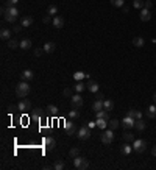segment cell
Instances as JSON below:
<instances>
[{"instance_id":"8992f818","label":"cell","mask_w":156,"mask_h":170,"mask_svg":"<svg viewBox=\"0 0 156 170\" xmlns=\"http://www.w3.org/2000/svg\"><path fill=\"white\" fill-rule=\"evenodd\" d=\"M70 103H72V106H73V108H81V106L84 105V100H83V97L77 92L75 95H72V97H70Z\"/></svg>"},{"instance_id":"484cf974","label":"cell","mask_w":156,"mask_h":170,"mask_svg":"<svg viewBox=\"0 0 156 170\" xmlns=\"http://www.w3.org/2000/svg\"><path fill=\"white\" fill-rule=\"evenodd\" d=\"M108 125H109V130H112V131H114V130H117V128H119L120 122H119L117 119H111V120L108 122Z\"/></svg>"},{"instance_id":"f546056e","label":"cell","mask_w":156,"mask_h":170,"mask_svg":"<svg viewBox=\"0 0 156 170\" xmlns=\"http://www.w3.org/2000/svg\"><path fill=\"white\" fill-rule=\"evenodd\" d=\"M144 3H145V0H133V7L136 10H142L144 8Z\"/></svg>"},{"instance_id":"2e32d148","label":"cell","mask_w":156,"mask_h":170,"mask_svg":"<svg viewBox=\"0 0 156 170\" xmlns=\"http://www.w3.org/2000/svg\"><path fill=\"white\" fill-rule=\"evenodd\" d=\"M42 49H44V52H45V53H53V52H55V49H56V44H55V42H45Z\"/></svg>"},{"instance_id":"ab89813d","label":"cell","mask_w":156,"mask_h":170,"mask_svg":"<svg viewBox=\"0 0 156 170\" xmlns=\"http://www.w3.org/2000/svg\"><path fill=\"white\" fill-rule=\"evenodd\" d=\"M69 117H70V119H77V117H80V112H78V109H77V108H73V109L69 112Z\"/></svg>"},{"instance_id":"83f0119b","label":"cell","mask_w":156,"mask_h":170,"mask_svg":"<svg viewBox=\"0 0 156 170\" xmlns=\"http://www.w3.org/2000/svg\"><path fill=\"white\" fill-rule=\"evenodd\" d=\"M56 13H58V7L56 5H50L47 8V14L49 16H56Z\"/></svg>"},{"instance_id":"7a4b0ae2","label":"cell","mask_w":156,"mask_h":170,"mask_svg":"<svg viewBox=\"0 0 156 170\" xmlns=\"http://www.w3.org/2000/svg\"><path fill=\"white\" fill-rule=\"evenodd\" d=\"M28 94H30V84H28V81H21L17 84V87H16V95L19 98H25Z\"/></svg>"},{"instance_id":"8fae6325","label":"cell","mask_w":156,"mask_h":170,"mask_svg":"<svg viewBox=\"0 0 156 170\" xmlns=\"http://www.w3.org/2000/svg\"><path fill=\"white\" fill-rule=\"evenodd\" d=\"M35 78V73H33V70H30V69H25L22 73H21V80L22 81H31Z\"/></svg>"},{"instance_id":"816d5d0a","label":"cell","mask_w":156,"mask_h":170,"mask_svg":"<svg viewBox=\"0 0 156 170\" xmlns=\"http://www.w3.org/2000/svg\"><path fill=\"white\" fill-rule=\"evenodd\" d=\"M153 103H154V105H156V92H154V94H153Z\"/></svg>"},{"instance_id":"d6a6232c","label":"cell","mask_w":156,"mask_h":170,"mask_svg":"<svg viewBox=\"0 0 156 170\" xmlns=\"http://www.w3.org/2000/svg\"><path fill=\"white\" fill-rule=\"evenodd\" d=\"M97 126L102 128V130H105L108 126V120L106 119H97Z\"/></svg>"},{"instance_id":"f35d334b","label":"cell","mask_w":156,"mask_h":170,"mask_svg":"<svg viewBox=\"0 0 156 170\" xmlns=\"http://www.w3.org/2000/svg\"><path fill=\"white\" fill-rule=\"evenodd\" d=\"M69 156L73 159V158H77V156H80V148H72L70 151H69Z\"/></svg>"},{"instance_id":"9c48e42d","label":"cell","mask_w":156,"mask_h":170,"mask_svg":"<svg viewBox=\"0 0 156 170\" xmlns=\"http://www.w3.org/2000/svg\"><path fill=\"white\" fill-rule=\"evenodd\" d=\"M17 108H19V112H27L31 109V102L30 100H21L17 103Z\"/></svg>"},{"instance_id":"d4e9b609","label":"cell","mask_w":156,"mask_h":170,"mask_svg":"<svg viewBox=\"0 0 156 170\" xmlns=\"http://www.w3.org/2000/svg\"><path fill=\"white\" fill-rule=\"evenodd\" d=\"M112 108H114V102L112 100H103V109L112 111Z\"/></svg>"},{"instance_id":"e0dca14e","label":"cell","mask_w":156,"mask_h":170,"mask_svg":"<svg viewBox=\"0 0 156 170\" xmlns=\"http://www.w3.org/2000/svg\"><path fill=\"white\" fill-rule=\"evenodd\" d=\"M133 45H134V47H137V49H142V47L145 45V41H144V38H140V36H136V38L133 39Z\"/></svg>"},{"instance_id":"4fadbf2b","label":"cell","mask_w":156,"mask_h":170,"mask_svg":"<svg viewBox=\"0 0 156 170\" xmlns=\"http://www.w3.org/2000/svg\"><path fill=\"white\" fill-rule=\"evenodd\" d=\"M122 126L123 128H126V130H130V128H133L134 126V119H131V117H125L123 120H122Z\"/></svg>"},{"instance_id":"5b68a950","label":"cell","mask_w":156,"mask_h":170,"mask_svg":"<svg viewBox=\"0 0 156 170\" xmlns=\"http://www.w3.org/2000/svg\"><path fill=\"white\" fill-rule=\"evenodd\" d=\"M77 136H78L80 140H86V139H89V137H91V128L83 125V126L77 131Z\"/></svg>"},{"instance_id":"44dd1931","label":"cell","mask_w":156,"mask_h":170,"mask_svg":"<svg viewBox=\"0 0 156 170\" xmlns=\"http://www.w3.org/2000/svg\"><path fill=\"white\" fill-rule=\"evenodd\" d=\"M147 117H150V119L156 117V105H151L147 108Z\"/></svg>"},{"instance_id":"ba28073f","label":"cell","mask_w":156,"mask_h":170,"mask_svg":"<svg viewBox=\"0 0 156 170\" xmlns=\"http://www.w3.org/2000/svg\"><path fill=\"white\" fill-rule=\"evenodd\" d=\"M64 130H66V134H69V136H73V134L78 131L77 126H75V123L70 122V120H66V122H64Z\"/></svg>"},{"instance_id":"f907efd6","label":"cell","mask_w":156,"mask_h":170,"mask_svg":"<svg viewBox=\"0 0 156 170\" xmlns=\"http://www.w3.org/2000/svg\"><path fill=\"white\" fill-rule=\"evenodd\" d=\"M151 154H153V156H156V147H154V148L151 150Z\"/></svg>"},{"instance_id":"ffe728a7","label":"cell","mask_w":156,"mask_h":170,"mask_svg":"<svg viewBox=\"0 0 156 170\" xmlns=\"http://www.w3.org/2000/svg\"><path fill=\"white\" fill-rule=\"evenodd\" d=\"M134 128H136L137 131H144V130H145V122H144L142 119L134 120Z\"/></svg>"},{"instance_id":"ac0fdd59","label":"cell","mask_w":156,"mask_h":170,"mask_svg":"<svg viewBox=\"0 0 156 170\" xmlns=\"http://www.w3.org/2000/svg\"><path fill=\"white\" fill-rule=\"evenodd\" d=\"M86 87H87L91 92H98V83H95L94 80H89L87 84H86Z\"/></svg>"},{"instance_id":"60d3db41","label":"cell","mask_w":156,"mask_h":170,"mask_svg":"<svg viewBox=\"0 0 156 170\" xmlns=\"http://www.w3.org/2000/svg\"><path fill=\"white\" fill-rule=\"evenodd\" d=\"M33 112H35V114H33V117H35V119H39V117L42 116V112H44V111H42L41 108H36V109H35Z\"/></svg>"},{"instance_id":"74e56055","label":"cell","mask_w":156,"mask_h":170,"mask_svg":"<svg viewBox=\"0 0 156 170\" xmlns=\"http://www.w3.org/2000/svg\"><path fill=\"white\" fill-rule=\"evenodd\" d=\"M123 139H125V142L130 144V142L134 140V134H131V133H125V134H123Z\"/></svg>"},{"instance_id":"e575fe53","label":"cell","mask_w":156,"mask_h":170,"mask_svg":"<svg viewBox=\"0 0 156 170\" xmlns=\"http://www.w3.org/2000/svg\"><path fill=\"white\" fill-rule=\"evenodd\" d=\"M84 77H89V75H84V72H80V70L73 73V78H75L77 81H81V80H83Z\"/></svg>"},{"instance_id":"7402d4cb","label":"cell","mask_w":156,"mask_h":170,"mask_svg":"<svg viewBox=\"0 0 156 170\" xmlns=\"http://www.w3.org/2000/svg\"><path fill=\"white\" fill-rule=\"evenodd\" d=\"M92 109H94L95 112L102 111V109H103V100H95V102L92 103Z\"/></svg>"},{"instance_id":"6da1fadb","label":"cell","mask_w":156,"mask_h":170,"mask_svg":"<svg viewBox=\"0 0 156 170\" xmlns=\"http://www.w3.org/2000/svg\"><path fill=\"white\" fill-rule=\"evenodd\" d=\"M3 17H5L7 22L14 24V22L17 21V17H19V10H17L16 7H8V8L3 11Z\"/></svg>"},{"instance_id":"3957f363","label":"cell","mask_w":156,"mask_h":170,"mask_svg":"<svg viewBox=\"0 0 156 170\" xmlns=\"http://www.w3.org/2000/svg\"><path fill=\"white\" fill-rule=\"evenodd\" d=\"M73 165L78 170H84V168L89 167V161L86 158H83V156H77V158H73Z\"/></svg>"},{"instance_id":"7dc6e473","label":"cell","mask_w":156,"mask_h":170,"mask_svg":"<svg viewBox=\"0 0 156 170\" xmlns=\"http://www.w3.org/2000/svg\"><path fill=\"white\" fill-rule=\"evenodd\" d=\"M42 53H44V49H36V50H35V55H36V56H41Z\"/></svg>"},{"instance_id":"f6af8a7d","label":"cell","mask_w":156,"mask_h":170,"mask_svg":"<svg viewBox=\"0 0 156 170\" xmlns=\"http://www.w3.org/2000/svg\"><path fill=\"white\" fill-rule=\"evenodd\" d=\"M63 94H64L66 97H72V95H73V94H72V91H70L69 87H67V89H64V92H63Z\"/></svg>"},{"instance_id":"8d00e7d4","label":"cell","mask_w":156,"mask_h":170,"mask_svg":"<svg viewBox=\"0 0 156 170\" xmlns=\"http://www.w3.org/2000/svg\"><path fill=\"white\" fill-rule=\"evenodd\" d=\"M64 167H66V164H64L63 161H56V162L53 164V168H55V170H63Z\"/></svg>"},{"instance_id":"b9f144b4","label":"cell","mask_w":156,"mask_h":170,"mask_svg":"<svg viewBox=\"0 0 156 170\" xmlns=\"http://www.w3.org/2000/svg\"><path fill=\"white\" fill-rule=\"evenodd\" d=\"M16 111H19L17 106H14V105H10V106H8V112H10V114H14Z\"/></svg>"},{"instance_id":"7bdbcfd3","label":"cell","mask_w":156,"mask_h":170,"mask_svg":"<svg viewBox=\"0 0 156 170\" xmlns=\"http://www.w3.org/2000/svg\"><path fill=\"white\" fill-rule=\"evenodd\" d=\"M7 3H8V7H16L19 3V0H7Z\"/></svg>"},{"instance_id":"d6986e66","label":"cell","mask_w":156,"mask_h":170,"mask_svg":"<svg viewBox=\"0 0 156 170\" xmlns=\"http://www.w3.org/2000/svg\"><path fill=\"white\" fill-rule=\"evenodd\" d=\"M0 38H2L3 41H10L11 39V31L8 28H2V31H0Z\"/></svg>"},{"instance_id":"c3c4849f","label":"cell","mask_w":156,"mask_h":170,"mask_svg":"<svg viewBox=\"0 0 156 170\" xmlns=\"http://www.w3.org/2000/svg\"><path fill=\"white\" fill-rule=\"evenodd\" d=\"M87 126H89V128L92 130L94 126H97V122H89V123H87Z\"/></svg>"},{"instance_id":"836d02e7","label":"cell","mask_w":156,"mask_h":170,"mask_svg":"<svg viewBox=\"0 0 156 170\" xmlns=\"http://www.w3.org/2000/svg\"><path fill=\"white\" fill-rule=\"evenodd\" d=\"M109 2H111V5L116 7V8H122V7L125 5V0H109Z\"/></svg>"},{"instance_id":"bcb514c9","label":"cell","mask_w":156,"mask_h":170,"mask_svg":"<svg viewBox=\"0 0 156 170\" xmlns=\"http://www.w3.org/2000/svg\"><path fill=\"white\" fill-rule=\"evenodd\" d=\"M42 22H44V24H50V22H53V21H52V19H50V16L47 14V16L42 19Z\"/></svg>"},{"instance_id":"5bb4252c","label":"cell","mask_w":156,"mask_h":170,"mask_svg":"<svg viewBox=\"0 0 156 170\" xmlns=\"http://www.w3.org/2000/svg\"><path fill=\"white\" fill-rule=\"evenodd\" d=\"M126 116H128V117H131V119H134V120H137V119H142V112H140L139 109H130Z\"/></svg>"},{"instance_id":"277c9868","label":"cell","mask_w":156,"mask_h":170,"mask_svg":"<svg viewBox=\"0 0 156 170\" xmlns=\"http://www.w3.org/2000/svg\"><path fill=\"white\" fill-rule=\"evenodd\" d=\"M145 148H147V142L144 139H134L133 140V150L136 153H144Z\"/></svg>"},{"instance_id":"cb8c5ba5","label":"cell","mask_w":156,"mask_h":170,"mask_svg":"<svg viewBox=\"0 0 156 170\" xmlns=\"http://www.w3.org/2000/svg\"><path fill=\"white\" fill-rule=\"evenodd\" d=\"M30 25H33V17L31 16L22 17V27H30Z\"/></svg>"},{"instance_id":"30bf717a","label":"cell","mask_w":156,"mask_h":170,"mask_svg":"<svg viewBox=\"0 0 156 170\" xmlns=\"http://www.w3.org/2000/svg\"><path fill=\"white\" fill-rule=\"evenodd\" d=\"M55 147H56V140H55L52 136L44 137V148H45V150H53Z\"/></svg>"},{"instance_id":"4dcf8cb0","label":"cell","mask_w":156,"mask_h":170,"mask_svg":"<svg viewBox=\"0 0 156 170\" xmlns=\"http://www.w3.org/2000/svg\"><path fill=\"white\" fill-rule=\"evenodd\" d=\"M8 47L14 50V49H17V47H21V42H17L16 39H13V38H11V39L8 41Z\"/></svg>"},{"instance_id":"ee69618b","label":"cell","mask_w":156,"mask_h":170,"mask_svg":"<svg viewBox=\"0 0 156 170\" xmlns=\"http://www.w3.org/2000/svg\"><path fill=\"white\" fill-rule=\"evenodd\" d=\"M153 7V3L150 2V0H145V3H144V8H147V10H150Z\"/></svg>"},{"instance_id":"4316f807","label":"cell","mask_w":156,"mask_h":170,"mask_svg":"<svg viewBox=\"0 0 156 170\" xmlns=\"http://www.w3.org/2000/svg\"><path fill=\"white\" fill-rule=\"evenodd\" d=\"M21 49H22V50H28V49H31V41H30V39H24V41H21Z\"/></svg>"},{"instance_id":"d590c367","label":"cell","mask_w":156,"mask_h":170,"mask_svg":"<svg viewBox=\"0 0 156 170\" xmlns=\"http://www.w3.org/2000/svg\"><path fill=\"white\" fill-rule=\"evenodd\" d=\"M84 87H86V86H84V84H83L81 81H78V83L75 84V87H73V89H75V92H78V94H81V92L84 91Z\"/></svg>"},{"instance_id":"52a82bcc","label":"cell","mask_w":156,"mask_h":170,"mask_svg":"<svg viewBox=\"0 0 156 170\" xmlns=\"http://www.w3.org/2000/svg\"><path fill=\"white\" fill-rule=\"evenodd\" d=\"M100 139H102V142H103L105 145H108V144H111V142L114 140V134H112V130H106L105 133H102V136H100Z\"/></svg>"},{"instance_id":"9a60e30c","label":"cell","mask_w":156,"mask_h":170,"mask_svg":"<svg viewBox=\"0 0 156 170\" xmlns=\"http://www.w3.org/2000/svg\"><path fill=\"white\" fill-rule=\"evenodd\" d=\"M53 27L55 28H63L64 27V19L61 16H55L53 17Z\"/></svg>"},{"instance_id":"1f68e13d","label":"cell","mask_w":156,"mask_h":170,"mask_svg":"<svg viewBox=\"0 0 156 170\" xmlns=\"http://www.w3.org/2000/svg\"><path fill=\"white\" fill-rule=\"evenodd\" d=\"M47 112L52 114V116H56L58 114V108L55 105H47Z\"/></svg>"},{"instance_id":"7c38bea8","label":"cell","mask_w":156,"mask_h":170,"mask_svg":"<svg viewBox=\"0 0 156 170\" xmlns=\"http://www.w3.org/2000/svg\"><path fill=\"white\" fill-rule=\"evenodd\" d=\"M150 19H151V13H150V10L142 8V10H140V21H142V22H148Z\"/></svg>"},{"instance_id":"681fc988","label":"cell","mask_w":156,"mask_h":170,"mask_svg":"<svg viewBox=\"0 0 156 170\" xmlns=\"http://www.w3.org/2000/svg\"><path fill=\"white\" fill-rule=\"evenodd\" d=\"M21 31V27H14V33H19Z\"/></svg>"},{"instance_id":"f1b7e54d","label":"cell","mask_w":156,"mask_h":170,"mask_svg":"<svg viewBox=\"0 0 156 170\" xmlns=\"http://www.w3.org/2000/svg\"><path fill=\"white\" fill-rule=\"evenodd\" d=\"M109 111H106V109H102V111H98V112H95L97 114V119H106L108 120V117H109V114H108Z\"/></svg>"},{"instance_id":"603a6c76","label":"cell","mask_w":156,"mask_h":170,"mask_svg":"<svg viewBox=\"0 0 156 170\" xmlns=\"http://www.w3.org/2000/svg\"><path fill=\"white\" fill-rule=\"evenodd\" d=\"M120 151H122V154H130V153L133 151V147L126 142V144H123V145L120 147Z\"/></svg>"}]
</instances>
